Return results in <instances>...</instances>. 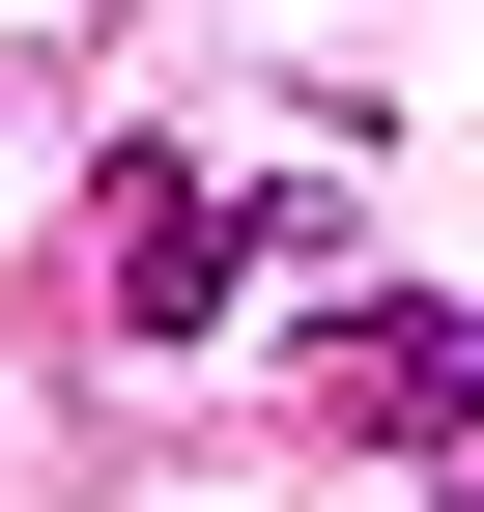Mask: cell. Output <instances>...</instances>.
Masks as SVG:
<instances>
[{
  "instance_id": "1",
  "label": "cell",
  "mask_w": 484,
  "mask_h": 512,
  "mask_svg": "<svg viewBox=\"0 0 484 512\" xmlns=\"http://www.w3.org/2000/svg\"><path fill=\"white\" fill-rule=\"evenodd\" d=\"M342 200H285V171H200V143H114V342H200L257 256H314Z\"/></svg>"
},
{
  "instance_id": "2",
  "label": "cell",
  "mask_w": 484,
  "mask_h": 512,
  "mask_svg": "<svg viewBox=\"0 0 484 512\" xmlns=\"http://www.w3.org/2000/svg\"><path fill=\"white\" fill-rule=\"evenodd\" d=\"M285 370H314V427H371V456H484V313H428V285H342Z\"/></svg>"
},
{
  "instance_id": "3",
  "label": "cell",
  "mask_w": 484,
  "mask_h": 512,
  "mask_svg": "<svg viewBox=\"0 0 484 512\" xmlns=\"http://www.w3.org/2000/svg\"><path fill=\"white\" fill-rule=\"evenodd\" d=\"M428 512H484V456H428Z\"/></svg>"
}]
</instances>
